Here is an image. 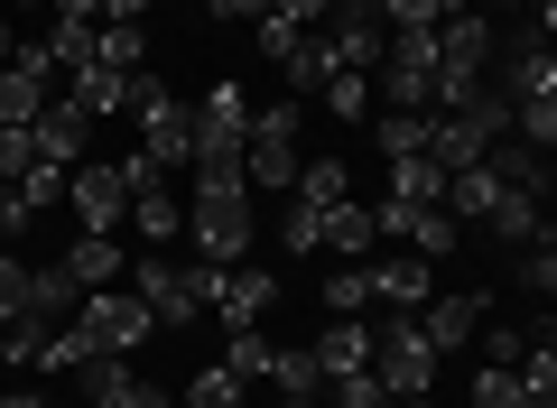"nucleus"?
I'll use <instances>...</instances> for the list:
<instances>
[{"label":"nucleus","instance_id":"40","mask_svg":"<svg viewBox=\"0 0 557 408\" xmlns=\"http://www.w3.org/2000/svg\"><path fill=\"white\" fill-rule=\"evenodd\" d=\"M102 65H121V75H139V57H149V47H139V20H121V28H102V47H94Z\"/></svg>","mask_w":557,"mask_h":408},{"label":"nucleus","instance_id":"1","mask_svg":"<svg viewBox=\"0 0 557 408\" xmlns=\"http://www.w3.org/2000/svg\"><path fill=\"white\" fill-rule=\"evenodd\" d=\"M298 131H307V102H298V94L260 102V112H251V149H242V176L288 195V186H298V168H307V158H298Z\"/></svg>","mask_w":557,"mask_h":408},{"label":"nucleus","instance_id":"42","mask_svg":"<svg viewBox=\"0 0 557 408\" xmlns=\"http://www.w3.org/2000/svg\"><path fill=\"white\" fill-rule=\"evenodd\" d=\"M325 399L335 408H391V390H381L372 371H344V381H325Z\"/></svg>","mask_w":557,"mask_h":408},{"label":"nucleus","instance_id":"4","mask_svg":"<svg viewBox=\"0 0 557 408\" xmlns=\"http://www.w3.org/2000/svg\"><path fill=\"white\" fill-rule=\"evenodd\" d=\"M75 325L94 334L102 353H139L149 334H159V316H149V297H139V288H94V297H84V316H75Z\"/></svg>","mask_w":557,"mask_h":408},{"label":"nucleus","instance_id":"6","mask_svg":"<svg viewBox=\"0 0 557 408\" xmlns=\"http://www.w3.org/2000/svg\"><path fill=\"white\" fill-rule=\"evenodd\" d=\"M251 112L260 102L242 94V84H214V94L196 102V158H242L251 149Z\"/></svg>","mask_w":557,"mask_h":408},{"label":"nucleus","instance_id":"19","mask_svg":"<svg viewBox=\"0 0 557 408\" xmlns=\"http://www.w3.org/2000/svg\"><path fill=\"white\" fill-rule=\"evenodd\" d=\"M372 279H381V307H409V316L428 307V288H437L418 251H399V260H372Z\"/></svg>","mask_w":557,"mask_h":408},{"label":"nucleus","instance_id":"16","mask_svg":"<svg viewBox=\"0 0 557 408\" xmlns=\"http://www.w3.org/2000/svg\"><path fill=\"white\" fill-rule=\"evenodd\" d=\"M65 102H84L94 121H112V112H131V75L94 57V65H75V75H65Z\"/></svg>","mask_w":557,"mask_h":408},{"label":"nucleus","instance_id":"52","mask_svg":"<svg viewBox=\"0 0 557 408\" xmlns=\"http://www.w3.org/2000/svg\"><path fill=\"white\" fill-rule=\"evenodd\" d=\"M530 408H557V399H530Z\"/></svg>","mask_w":557,"mask_h":408},{"label":"nucleus","instance_id":"43","mask_svg":"<svg viewBox=\"0 0 557 408\" xmlns=\"http://www.w3.org/2000/svg\"><path fill=\"white\" fill-rule=\"evenodd\" d=\"M20 316H28V270L0 251V325H20Z\"/></svg>","mask_w":557,"mask_h":408},{"label":"nucleus","instance_id":"41","mask_svg":"<svg viewBox=\"0 0 557 408\" xmlns=\"http://www.w3.org/2000/svg\"><path fill=\"white\" fill-rule=\"evenodd\" d=\"M65 176H75V168H57V158H38V168L20 176V195H28V214H47V205H57V195H65Z\"/></svg>","mask_w":557,"mask_h":408},{"label":"nucleus","instance_id":"37","mask_svg":"<svg viewBox=\"0 0 557 408\" xmlns=\"http://www.w3.org/2000/svg\"><path fill=\"white\" fill-rule=\"evenodd\" d=\"M251 28H260V57H270V65H288V57L307 47V28L288 20V10H270V20H251Z\"/></svg>","mask_w":557,"mask_h":408},{"label":"nucleus","instance_id":"49","mask_svg":"<svg viewBox=\"0 0 557 408\" xmlns=\"http://www.w3.org/2000/svg\"><path fill=\"white\" fill-rule=\"evenodd\" d=\"M0 408H57V399H38V390H10V399H0Z\"/></svg>","mask_w":557,"mask_h":408},{"label":"nucleus","instance_id":"20","mask_svg":"<svg viewBox=\"0 0 557 408\" xmlns=\"http://www.w3.org/2000/svg\"><path fill=\"white\" fill-rule=\"evenodd\" d=\"M288 195H298V205H317V214H335V205H354V168H344V158H307Z\"/></svg>","mask_w":557,"mask_h":408},{"label":"nucleus","instance_id":"46","mask_svg":"<svg viewBox=\"0 0 557 408\" xmlns=\"http://www.w3.org/2000/svg\"><path fill=\"white\" fill-rule=\"evenodd\" d=\"M214 20H270V0H205Z\"/></svg>","mask_w":557,"mask_h":408},{"label":"nucleus","instance_id":"28","mask_svg":"<svg viewBox=\"0 0 557 408\" xmlns=\"http://www.w3.org/2000/svg\"><path fill=\"white\" fill-rule=\"evenodd\" d=\"M223 362H233L242 381H270V371H278V344H270L260 325H242V334H223Z\"/></svg>","mask_w":557,"mask_h":408},{"label":"nucleus","instance_id":"12","mask_svg":"<svg viewBox=\"0 0 557 408\" xmlns=\"http://www.w3.org/2000/svg\"><path fill=\"white\" fill-rule=\"evenodd\" d=\"M483 316H493V307H483L474 288H456V297H428V307H418V325H428V344H437V353H465V344L483 334Z\"/></svg>","mask_w":557,"mask_h":408},{"label":"nucleus","instance_id":"30","mask_svg":"<svg viewBox=\"0 0 557 408\" xmlns=\"http://www.w3.org/2000/svg\"><path fill=\"white\" fill-rule=\"evenodd\" d=\"M242 390H251V381H242L233 362H205L196 381H186V408H242Z\"/></svg>","mask_w":557,"mask_h":408},{"label":"nucleus","instance_id":"7","mask_svg":"<svg viewBox=\"0 0 557 408\" xmlns=\"http://www.w3.org/2000/svg\"><path fill=\"white\" fill-rule=\"evenodd\" d=\"M270 297H278V279H270V270H251V260H233V270H214V279H205V307L223 316V334L260 325V316H270Z\"/></svg>","mask_w":557,"mask_h":408},{"label":"nucleus","instance_id":"15","mask_svg":"<svg viewBox=\"0 0 557 408\" xmlns=\"http://www.w3.org/2000/svg\"><path fill=\"white\" fill-rule=\"evenodd\" d=\"M307 353H317L325 381H344V371H372V325H362V316H335V325H325Z\"/></svg>","mask_w":557,"mask_h":408},{"label":"nucleus","instance_id":"33","mask_svg":"<svg viewBox=\"0 0 557 408\" xmlns=\"http://www.w3.org/2000/svg\"><path fill=\"white\" fill-rule=\"evenodd\" d=\"M317 102H325V112H335V121H362V112H372V75H362V65H344V75L325 84Z\"/></svg>","mask_w":557,"mask_h":408},{"label":"nucleus","instance_id":"50","mask_svg":"<svg viewBox=\"0 0 557 408\" xmlns=\"http://www.w3.org/2000/svg\"><path fill=\"white\" fill-rule=\"evenodd\" d=\"M391 408H437V399H428V390H418V399H391Z\"/></svg>","mask_w":557,"mask_h":408},{"label":"nucleus","instance_id":"53","mask_svg":"<svg viewBox=\"0 0 557 408\" xmlns=\"http://www.w3.org/2000/svg\"><path fill=\"white\" fill-rule=\"evenodd\" d=\"M456 10H465V0H456Z\"/></svg>","mask_w":557,"mask_h":408},{"label":"nucleus","instance_id":"10","mask_svg":"<svg viewBox=\"0 0 557 408\" xmlns=\"http://www.w3.org/2000/svg\"><path fill=\"white\" fill-rule=\"evenodd\" d=\"M65 205H75L84 233H121V214H131V186H121V168H75V176H65Z\"/></svg>","mask_w":557,"mask_h":408},{"label":"nucleus","instance_id":"22","mask_svg":"<svg viewBox=\"0 0 557 408\" xmlns=\"http://www.w3.org/2000/svg\"><path fill=\"white\" fill-rule=\"evenodd\" d=\"M278 251H288V260H317L325 251V214H317V205L278 195Z\"/></svg>","mask_w":557,"mask_h":408},{"label":"nucleus","instance_id":"24","mask_svg":"<svg viewBox=\"0 0 557 408\" xmlns=\"http://www.w3.org/2000/svg\"><path fill=\"white\" fill-rule=\"evenodd\" d=\"M483 223H493L502 242H520V251H530V242L548 233V214H539V195H520V186H502V205H493V214H483Z\"/></svg>","mask_w":557,"mask_h":408},{"label":"nucleus","instance_id":"27","mask_svg":"<svg viewBox=\"0 0 557 408\" xmlns=\"http://www.w3.org/2000/svg\"><path fill=\"white\" fill-rule=\"evenodd\" d=\"M75 279H65V270H28V316H38V325H75V316H65V307H75Z\"/></svg>","mask_w":557,"mask_h":408},{"label":"nucleus","instance_id":"35","mask_svg":"<svg viewBox=\"0 0 557 408\" xmlns=\"http://www.w3.org/2000/svg\"><path fill=\"white\" fill-rule=\"evenodd\" d=\"M381 158H409V149H428V112H381Z\"/></svg>","mask_w":557,"mask_h":408},{"label":"nucleus","instance_id":"31","mask_svg":"<svg viewBox=\"0 0 557 408\" xmlns=\"http://www.w3.org/2000/svg\"><path fill=\"white\" fill-rule=\"evenodd\" d=\"M474 408H530V390H520V362H483V371H474Z\"/></svg>","mask_w":557,"mask_h":408},{"label":"nucleus","instance_id":"17","mask_svg":"<svg viewBox=\"0 0 557 408\" xmlns=\"http://www.w3.org/2000/svg\"><path fill=\"white\" fill-rule=\"evenodd\" d=\"M278 75H288V94H298V102H317L325 84L344 75V57H335V38H325V28H307V47H298L288 65H278Z\"/></svg>","mask_w":557,"mask_h":408},{"label":"nucleus","instance_id":"45","mask_svg":"<svg viewBox=\"0 0 557 408\" xmlns=\"http://www.w3.org/2000/svg\"><path fill=\"white\" fill-rule=\"evenodd\" d=\"M270 10H288L298 28H325V10H335V0H270Z\"/></svg>","mask_w":557,"mask_h":408},{"label":"nucleus","instance_id":"14","mask_svg":"<svg viewBox=\"0 0 557 408\" xmlns=\"http://www.w3.org/2000/svg\"><path fill=\"white\" fill-rule=\"evenodd\" d=\"M28 131H38V158H57V168H84V131H94V112H84V102H47Z\"/></svg>","mask_w":557,"mask_h":408},{"label":"nucleus","instance_id":"51","mask_svg":"<svg viewBox=\"0 0 557 408\" xmlns=\"http://www.w3.org/2000/svg\"><path fill=\"white\" fill-rule=\"evenodd\" d=\"M20 10H47V0H20Z\"/></svg>","mask_w":557,"mask_h":408},{"label":"nucleus","instance_id":"18","mask_svg":"<svg viewBox=\"0 0 557 408\" xmlns=\"http://www.w3.org/2000/svg\"><path fill=\"white\" fill-rule=\"evenodd\" d=\"M493 205H502V168H493V158H483V168H456V176H446V214H456V223H483Z\"/></svg>","mask_w":557,"mask_h":408},{"label":"nucleus","instance_id":"21","mask_svg":"<svg viewBox=\"0 0 557 408\" xmlns=\"http://www.w3.org/2000/svg\"><path fill=\"white\" fill-rule=\"evenodd\" d=\"M391 195H399V205H446V168H437L428 149L391 158Z\"/></svg>","mask_w":557,"mask_h":408},{"label":"nucleus","instance_id":"39","mask_svg":"<svg viewBox=\"0 0 557 408\" xmlns=\"http://www.w3.org/2000/svg\"><path fill=\"white\" fill-rule=\"evenodd\" d=\"M520 279H530L539 297H557V223H548V233L530 242V251H520Z\"/></svg>","mask_w":557,"mask_h":408},{"label":"nucleus","instance_id":"38","mask_svg":"<svg viewBox=\"0 0 557 408\" xmlns=\"http://www.w3.org/2000/svg\"><path fill=\"white\" fill-rule=\"evenodd\" d=\"M381 20H391V28H446V20H456V0H381Z\"/></svg>","mask_w":557,"mask_h":408},{"label":"nucleus","instance_id":"29","mask_svg":"<svg viewBox=\"0 0 557 408\" xmlns=\"http://www.w3.org/2000/svg\"><path fill=\"white\" fill-rule=\"evenodd\" d=\"M94 47H102V20H65V10H57V38H47V57L75 75V65H94Z\"/></svg>","mask_w":557,"mask_h":408},{"label":"nucleus","instance_id":"48","mask_svg":"<svg viewBox=\"0 0 557 408\" xmlns=\"http://www.w3.org/2000/svg\"><path fill=\"white\" fill-rule=\"evenodd\" d=\"M530 20H539V38L557 47V0H530Z\"/></svg>","mask_w":557,"mask_h":408},{"label":"nucleus","instance_id":"44","mask_svg":"<svg viewBox=\"0 0 557 408\" xmlns=\"http://www.w3.org/2000/svg\"><path fill=\"white\" fill-rule=\"evenodd\" d=\"M10 233H28V195L20 186H0V242H10Z\"/></svg>","mask_w":557,"mask_h":408},{"label":"nucleus","instance_id":"47","mask_svg":"<svg viewBox=\"0 0 557 408\" xmlns=\"http://www.w3.org/2000/svg\"><path fill=\"white\" fill-rule=\"evenodd\" d=\"M149 0H102V28H121V20H139Z\"/></svg>","mask_w":557,"mask_h":408},{"label":"nucleus","instance_id":"5","mask_svg":"<svg viewBox=\"0 0 557 408\" xmlns=\"http://www.w3.org/2000/svg\"><path fill=\"white\" fill-rule=\"evenodd\" d=\"M205 279H214V270H177V260H131V288L149 297V316H159V325H196V316H205Z\"/></svg>","mask_w":557,"mask_h":408},{"label":"nucleus","instance_id":"11","mask_svg":"<svg viewBox=\"0 0 557 408\" xmlns=\"http://www.w3.org/2000/svg\"><path fill=\"white\" fill-rule=\"evenodd\" d=\"M47 84H57V57H47V47H20V57L0 65V121H38Z\"/></svg>","mask_w":557,"mask_h":408},{"label":"nucleus","instance_id":"2","mask_svg":"<svg viewBox=\"0 0 557 408\" xmlns=\"http://www.w3.org/2000/svg\"><path fill=\"white\" fill-rule=\"evenodd\" d=\"M372 381L391 390V399H418V390L437 381V344H428V325H418L409 307H391V325L372 334Z\"/></svg>","mask_w":557,"mask_h":408},{"label":"nucleus","instance_id":"23","mask_svg":"<svg viewBox=\"0 0 557 408\" xmlns=\"http://www.w3.org/2000/svg\"><path fill=\"white\" fill-rule=\"evenodd\" d=\"M270 381H278V399H288V408H317V399H325L317 353H298V344H278V371H270Z\"/></svg>","mask_w":557,"mask_h":408},{"label":"nucleus","instance_id":"34","mask_svg":"<svg viewBox=\"0 0 557 408\" xmlns=\"http://www.w3.org/2000/svg\"><path fill=\"white\" fill-rule=\"evenodd\" d=\"M28 168H38V131L28 121H0V186H20Z\"/></svg>","mask_w":557,"mask_h":408},{"label":"nucleus","instance_id":"36","mask_svg":"<svg viewBox=\"0 0 557 408\" xmlns=\"http://www.w3.org/2000/svg\"><path fill=\"white\" fill-rule=\"evenodd\" d=\"M511 131L530 139V149H557V94H539V102H511Z\"/></svg>","mask_w":557,"mask_h":408},{"label":"nucleus","instance_id":"9","mask_svg":"<svg viewBox=\"0 0 557 408\" xmlns=\"http://www.w3.org/2000/svg\"><path fill=\"white\" fill-rule=\"evenodd\" d=\"M372 223H381L391 242H409L418 260H446V251H456V233H465L446 205H399V195H391V205H372Z\"/></svg>","mask_w":557,"mask_h":408},{"label":"nucleus","instance_id":"8","mask_svg":"<svg viewBox=\"0 0 557 408\" xmlns=\"http://www.w3.org/2000/svg\"><path fill=\"white\" fill-rule=\"evenodd\" d=\"M325 38H335V57L362 65V75L391 57V20H381V0H335V10H325Z\"/></svg>","mask_w":557,"mask_h":408},{"label":"nucleus","instance_id":"13","mask_svg":"<svg viewBox=\"0 0 557 408\" xmlns=\"http://www.w3.org/2000/svg\"><path fill=\"white\" fill-rule=\"evenodd\" d=\"M57 270L75 279L84 297H94V288H112V279H131V251H121L112 233H75V242H65V260H57Z\"/></svg>","mask_w":557,"mask_h":408},{"label":"nucleus","instance_id":"26","mask_svg":"<svg viewBox=\"0 0 557 408\" xmlns=\"http://www.w3.org/2000/svg\"><path fill=\"white\" fill-rule=\"evenodd\" d=\"M325 307H335V316H372V307H381V279H372V260H344V270L325 279Z\"/></svg>","mask_w":557,"mask_h":408},{"label":"nucleus","instance_id":"32","mask_svg":"<svg viewBox=\"0 0 557 408\" xmlns=\"http://www.w3.org/2000/svg\"><path fill=\"white\" fill-rule=\"evenodd\" d=\"M131 223H139L149 242H177V233H186V205L159 186V195H139V205H131Z\"/></svg>","mask_w":557,"mask_h":408},{"label":"nucleus","instance_id":"25","mask_svg":"<svg viewBox=\"0 0 557 408\" xmlns=\"http://www.w3.org/2000/svg\"><path fill=\"white\" fill-rule=\"evenodd\" d=\"M372 242H381L372 205H335V214H325V251H344V260H372Z\"/></svg>","mask_w":557,"mask_h":408},{"label":"nucleus","instance_id":"3","mask_svg":"<svg viewBox=\"0 0 557 408\" xmlns=\"http://www.w3.org/2000/svg\"><path fill=\"white\" fill-rule=\"evenodd\" d=\"M186 242L205 251V270H233V260H251V186L196 195V205H186Z\"/></svg>","mask_w":557,"mask_h":408}]
</instances>
